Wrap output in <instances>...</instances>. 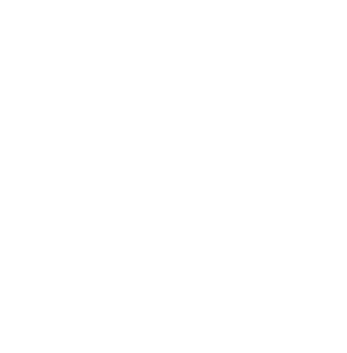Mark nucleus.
I'll return each mask as SVG.
<instances>
[]
</instances>
